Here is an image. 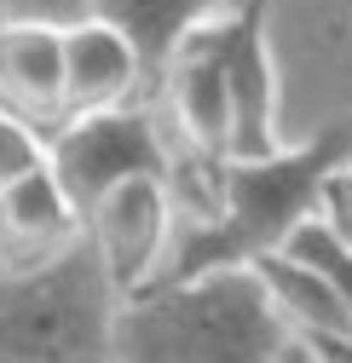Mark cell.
<instances>
[{
	"instance_id": "obj_15",
	"label": "cell",
	"mask_w": 352,
	"mask_h": 363,
	"mask_svg": "<svg viewBox=\"0 0 352 363\" xmlns=\"http://www.w3.org/2000/svg\"><path fill=\"white\" fill-rule=\"evenodd\" d=\"M99 12V0H0V23H29V29H75Z\"/></svg>"
},
{
	"instance_id": "obj_6",
	"label": "cell",
	"mask_w": 352,
	"mask_h": 363,
	"mask_svg": "<svg viewBox=\"0 0 352 363\" xmlns=\"http://www.w3.org/2000/svg\"><path fill=\"white\" fill-rule=\"evenodd\" d=\"M81 242L93 248L116 300L156 283V271L173 248V191H167V179L145 173V179H127V185L104 191L81 213Z\"/></svg>"
},
{
	"instance_id": "obj_14",
	"label": "cell",
	"mask_w": 352,
	"mask_h": 363,
	"mask_svg": "<svg viewBox=\"0 0 352 363\" xmlns=\"http://www.w3.org/2000/svg\"><path fill=\"white\" fill-rule=\"evenodd\" d=\"M40 167H47V133H40V121L0 104V191H12L18 179H29Z\"/></svg>"
},
{
	"instance_id": "obj_4",
	"label": "cell",
	"mask_w": 352,
	"mask_h": 363,
	"mask_svg": "<svg viewBox=\"0 0 352 363\" xmlns=\"http://www.w3.org/2000/svg\"><path fill=\"white\" fill-rule=\"evenodd\" d=\"M47 167L64 185V196L87 213L104 191L127 179H167V150L156 139V121L133 104L121 110H93V116H64V127L47 139Z\"/></svg>"
},
{
	"instance_id": "obj_11",
	"label": "cell",
	"mask_w": 352,
	"mask_h": 363,
	"mask_svg": "<svg viewBox=\"0 0 352 363\" xmlns=\"http://www.w3.org/2000/svg\"><path fill=\"white\" fill-rule=\"evenodd\" d=\"M248 271L260 277L272 311L283 317V329L295 340H352V317H346V306L335 300V289L318 277V271H306L289 254H266Z\"/></svg>"
},
{
	"instance_id": "obj_5",
	"label": "cell",
	"mask_w": 352,
	"mask_h": 363,
	"mask_svg": "<svg viewBox=\"0 0 352 363\" xmlns=\"http://www.w3.org/2000/svg\"><path fill=\"white\" fill-rule=\"evenodd\" d=\"M272 0H231L208 18L219 75H226L231 99V150L226 162H260L283 150L277 133V64H272Z\"/></svg>"
},
{
	"instance_id": "obj_9",
	"label": "cell",
	"mask_w": 352,
	"mask_h": 363,
	"mask_svg": "<svg viewBox=\"0 0 352 363\" xmlns=\"http://www.w3.org/2000/svg\"><path fill=\"white\" fill-rule=\"evenodd\" d=\"M145 64L127 40L87 18L75 29H64V116H93V110H121L139 93Z\"/></svg>"
},
{
	"instance_id": "obj_7",
	"label": "cell",
	"mask_w": 352,
	"mask_h": 363,
	"mask_svg": "<svg viewBox=\"0 0 352 363\" xmlns=\"http://www.w3.org/2000/svg\"><path fill=\"white\" fill-rule=\"evenodd\" d=\"M167 86V110L180 121V133L191 139L197 162H226L231 150V99H226V75H219V52H214V29L197 23L173 58L156 75Z\"/></svg>"
},
{
	"instance_id": "obj_8",
	"label": "cell",
	"mask_w": 352,
	"mask_h": 363,
	"mask_svg": "<svg viewBox=\"0 0 352 363\" xmlns=\"http://www.w3.org/2000/svg\"><path fill=\"white\" fill-rule=\"evenodd\" d=\"M81 242V208L64 196L53 167L0 191V271H40Z\"/></svg>"
},
{
	"instance_id": "obj_16",
	"label": "cell",
	"mask_w": 352,
	"mask_h": 363,
	"mask_svg": "<svg viewBox=\"0 0 352 363\" xmlns=\"http://www.w3.org/2000/svg\"><path fill=\"white\" fill-rule=\"evenodd\" d=\"M312 219H324L329 231L352 248V150L329 167V179H324V191H318V213Z\"/></svg>"
},
{
	"instance_id": "obj_17",
	"label": "cell",
	"mask_w": 352,
	"mask_h": 363,
	"mask_svg": "<svg viewBox=\"0 0 352 363\" xmlns=\"http://www.w3.org/2000/svg\"><path fill=\"white\" fill-rule=\"evenodd\" d=\"M289 363H312V357H306V346L295 340V352H289Z\"/></svg>"
},
{
	"instance_id": "obj_2",
	"label": "cell",
	"mask_w": 352,
	"mask_h": 363,
	"mask_svg": "<svg viewBox=\"0 0 352 363\" xmlns=\"http://www.w3.org/2000/svg\"><path fill=\"white\" fill-rule=\"evenodd\" d=\"M295 335L248 265L145 283L116 300L110 363H289Z\"/></svg>"
},
{
	"instance_id": "obj_10",
	"label": "cell",
	"mask_w": 352,
	"mask_h": 363,
	"mask_svg": "<svg viewBox=\"0 0 352 363\" xmlns=\"http://www.w3.org/2000/svg\"><path fill=\"white\" fill-rule=\"evenodd\" d=\"M0 104L18 116H64V35L0 23Z\"/></svg>"
},
{
	"instance_id": "obj_3",
	"label": "cell",
	"mask_w": 352,
	"mask_h": 363,
	"mask_svg": "<svg viewBox=\"0 0 352 363\" xmlns=\"http://www.w3.org/2000/svg\"><path fill=\"white\" fill-rule=\"evenodd\" d=\"M110 329L116 289L87 242L0 277V363H110Z\"/></svg>"
},
{
	"instance_id": "obj_12",
	"label": "cell",
	"mask_w": 352,
	"mask_h": 363,
	"mask_svg": "<svg viewBox=\"0 0 352 363\" xmlns=\"http://www.w3.org/2000/svg\"><path fill=\"white\" fill-rule=\"evenodd\" d=\"M226 0H99V23H110L127 47L139 52V64H145V81H156L162 75V64L173 58V47L197 29V23H208Z\"/></svg>"
},
{
	"instance_id": "obj_1",
	"label": "cell",
	"mask_w": 352,
	"mask_h": 363,
	"mask_svg": "<svg viewBox=\"0 0 352 363\" xmlns=\"http://www.w3.org/2000/svg\"><path fill=\"white\" fill-rule=\"evenodd\" d=\"M346 150H352V116L329 121L312 139L283 145L260 162H219L202 219H191L180 231L156 283L202 277V271H226V265H254V259L277 254L295 225L318 213V191Z\"/></svg>"
},
{
	"instance_id": "obj_13",
	"label": "cell",
	"mask_w": 352,
	"mask_h": 363,
	"mask_svg": "<svg viewBox=\"0 0 352 363\" xmlns=\"http://www.w3.org/2000/svg\"><path fill=\"white\" fill-rule=\"evenodd\" d=\"M277 254L300 259L306 271H318V277L335 289V300L346 306V317H352V248H346V242L329 231L324 219H300L295 231H289V242H283Z\"/></svg>"
}]
</instances>
